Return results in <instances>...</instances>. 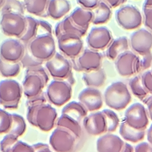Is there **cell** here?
<instances>
[{
	"mask_svg": "<svg viewBox=\"0 0 152 152\" xmlns=\"http://www.w3.org/2000/svg\"><path fill=\"white\" fill-rule=\"evenodd\" d=\"M27 119L33 126L48 132L53 128L58 119L56 109L48 103L46 93L41 94L26 102Z\"/></svg>",
	"mask_w": 152,
	"mask_h": 152,
	"instance_id": "6da1fadb",
	"label": "cell"
},
{
	"mask_svg": "<svg viewBox=\"0 0 152 152\" xmlns=\"http://www.w3.org/2000/svg\"><path fill=\"white\" fill-rule=\"evenodd\" d=\"M49 81V74L42 65L26 69L22 83L24 96L27 99L37 96L43 92Z\"/></svg>",
	"mask_w": 152,
	"mask_h": 152,
	"instance_id": "7a4b0ae2",
	"label": "cell"
},
{
	"mask_svg": "<svg viewBox=\"0 0 152 152\" xmlns=\"http://www.w3.org/2000/svg\"><path fill=\"white\" fill-rule=\"evenodd\" d=\"M48 74L54 79L68 81L72 86L75 83L72 74V65L69 61L64 55L56 52L45 64Z\"/></svg>",
	"mask_w": 152,
	"mask_h": 152,
	"instance_id": "3957f363",
	"label": "cell"
},
{
	"mask_svg": "<svg viewBox=\"0 0 152 152\" xmlns=\"http://www.w3.org/2000/svg\"><path fill=\"white\" fill-rule=\"evenodd\" d=\"M104 102L107 106L116 110L125 109L131 100V96L127 86L122 81L111 84L104 93Z\"/></svg>",
	"mask_w": 152,
	"mask_h": 152,
	"instance_id": "277c9868",
	"label": "cell"
},
{
	"mask_svg": "<svg viewBox=\"0 0 152 152\" xmlns=\"http://www.w3.org/2000/svg\"><path fill=\"white\" fill-rule=\"evenodd\" d=\"M25 46L36 58L42 62H46L56 53L55 42L52 34L37 36Z\"/></svg>",
	"mask_w": 152,
	"mask_h": 152,
	"instance_id": "5b68a950",
	"label": "cell"
},
{
	"mask_svg": "<svg viewBox=\"0 0 152 152\" xmlns=\"http://www.w3.org/2000/svg\"><path fill=\"white\" fill-rule=\"evenodd\" d=\"M22 87L17 81L5 79L0 81V104L7 109L18 107L22 96Z\"/></svg>",
	"mask_w": 152,
	"mask_h": 152,
	"instance_id": "8992f818",
	"label": "cell"
},
{
	"mask_svg": "<svg viewBox=\"0 0 152 152\" xmlns=\"http://www.w3.org/2000/svg\"><path fill=\"white\" fill-rule=\"evenodd\" d=\"M45 93L48 102L60 107L71 99L72 85L66 80H54L48 85Z\"/></svg>",
	"mask_w": 152,
	"mask_h": 152,
	"instance_id": "52a82bcc",
	"label": "cell"
},
{
	"mask_svg": "<svg viewBox=\"0 0 152 152\" xmlns=\"http://www.w3.org/2000/svg\"><path fill=\"white\" fill-rule=\"evenodd\" d=\"M27 26V21L24 15L16 13L2 14L0 27L2 33L10 37L20 39L24 34Z\"/></svg>",
	"mask_w": 152,
	"mask_h": 152,
	"instance_id": "ba28073f",
	"label": "cell"
},
{
	"mask_svg": "<svg viewBox=\"0 0 152 152\" xmlns=\"http://www.w3.org/2000/svg\"><path fill=\"white\" fill-rule=\"evenodd\" d=\"M102 53L91 49H85L76 58L71 59L72 68L77 71L89 72L101 68Z\"/></svg>",
	"mask_w": 152,
	"mask_h": 152,
	"instance_id": "9c48e42d",
	"label": "cell"
},
{
	"mask_svg": "<svg viewBox=\"0 0 152 152\" xmlns=\"http://www.w3.org/2000/svg\"><path fill=\"white\" fill-rule=\"evenodd\" d=\"M78 140L66 129L57 126L49 138V144L55 152H73Z\"/></svg>",
	"mask_w": 152,
	"mask_h": 152,
	"instance_id": "30bf717a",
	"label": "cell"
},
{
	"mask_svg": "<svg viewBox=\"0 0 152 152\" xmlns=\"http://www.w3.org/2000/svg\"><path fill=\"white\" fill-rule=\"evenodd\" d=\"M118 24L124 29L134 30L142 24V17L139 10L132 5H127L118 10L115 14Z\"/></svg>",
	"mask_w": 152,
	"mask_h": 152,
	"instance_id": "8fae6325",
	"label": "cell"
},
{
	"mask_svg": "<svg viewBox=\"0 0 152 152\" xmlns=\"http://www.w3.org/2000/svg\"><path fill=\"white\" fill-rule=\"evenodd\" d=\"M59 49L66 57L73 59L83 51L82 37L74 33H64L57 37Z\"/></svg>",
	"mask_w": 152,
	"mask_h": 152,
	"instance_id": "7c38bea8",
	"label": "cell"
},
{
	"mask_svg": "<svg viewBox=\"0 0 152 152\" xmlns=\"http://www.w3.org/2000/svg\"><path fill=\"white\" fill-rule=\"evenodd\" d=\"M124 121L134 129L145 130L149 123L148 112L142 104L134 103L126 110Z\"/></svg>",
	"mask_w": 152,
	"mask_h": 152,
	"instance_id": "4fadbf2b",
	"label": "cell"
},
{
	"mask_svg": "<svg viewBox=\"0 0 152 152\" xmlns=\"http://www.w3.org/2000/svg\"><path fill=\"white\" fill-rule=\"evenodd\" d=\"M25 50L26 46L20 39L10 38L0 45V58L10 62H20Z\"/></svg>",
	"mask_w": 152,
	"mask_h": 152,
	"instance_id": "5bb4252c",
	"label": "cell"
},
{
	"mask_svg": "<svg viewBox=\"0 0 152 152\" xmlns=\"http://www.w3.org/2000/svg\"><path fill=\"white\" fill-rule=\"evenodd\" d=\"M115 66L119 74L123 77L131 76L141 71L139 56L128 50L117 58Z\"/></svg>",
	"mask_w": 152,
	"mask_h": 152,
	"instance_id": "9a60e30c",
	"label": "cell"
},
{
	"mask_svg": "<svg viewBox=\"0 0 152 152\" xmlns=\"http://www.w3.org/2000/svg\"><path fill=\"white\" fill-rule=\"evenodd\" d=\"M112 38V33L107 27H93L87 37V43L91 49L103 50L107 48Z\"/></svg>",
	"mask_w": 152,
	"mask_h": 152,
	"instance_id": "2e32d148",
	"label": "cell"
},
{
	"mask_svg": "<svg viewBox=\"0 0 152 152\" xmlns=\"http://www.w3.org/2000/svg\"><path fill=\"white\" fill-rule=\"evenodd\" d=\"M130 45L134 52L142 55L151 52L152 33L145 28H140L130 36Z\"/></svg>",
	"mask_w": 152,
	"mask_h": 152,
	"instance_id": "e0dca14e",
	"label": "cell"
},
{
	"mask_svg": "<svg viewBox=\"0 0 152 152\" xmlns=\"http://www.w3.org/2000/svg\"><path fill=\"white\" fill-rule=\"evenodd\" d=\"M82 123L85 131L89 135L96 136L107 132L106 121L102 111L87 115Z\"/></svg>",
	"mask_w": 152,
	"mask_h": 152,
	"instance_id": "ac0fdd59",
	"label": "cell"
},
{
	"mask_svg": "<svg viewBox=\"0 0 152 152\" xmlns=\"http://www.w3.org/2000/svg\"><path fill=\"white\" fill-rule=\"evenodd\" d=\"M78 100L89 112L98 110L103 105L100 91L93 87H88L83 90L78 95Z\"/></svg>",
	"mask_w": 152,
	"mask_h": 152,
	"instance_id": "d6986e66",
	"label": "cell"
},
{
	"mask_svg": "<svg viewBox=\"0 0 152 152\" xmlns=\"http://www.w3.org/2000/svg\"><path fill=\"white\" fill-rule=\"evenodd\" d=\"M124 143L118 135L112 134H104L97 139V152H121Z\"/></svg>",
	"mask_w": 152,
	"mask_h": 152,
	"instance_id": "ffe728a7",
	"label": "cell"
},
{
	"mask_svg": "<svg viewBox=\"0 0 152 152\" xmlns=\"http://www.w3.org/2000/svg\"><path fill=\"white\" fill-rule=\"evenodd\" d=\"M18 137L7 134L0 142L1 152H34L32 145L18 140Z\"/></svg>",
	"mask_w": 152,
	"mask_h": 152,
	"instance_id": "44dd1931",
	"label": "cell"
},
{
	"mask_svg": "<svg viewBox=\"0 0 152 152\" xmlns=\"http://www.w3.org/2000/svg\"><path fill=\"white\" fill-rule=\"evenodd\" d=\"M71 4L68 0H49L46 14L53 20H59L71 10Z\"/></svg>",
	"mask_w": 152,
	"mask_h": 152,
	"instance_id": "7402d4cb",
	"label": "cell"
},
{
	"mask_svg": "<svg viewBox=\"0 0 152 152\" xmlns=\"http://www.w3.org/2000/svg\"><path fill=\"white\" fill-rule=\"evenodd\" d=\"M87 30L81 28L75 25L69 15L59 22L55 27V34L56 37L64 33H74L80 37H83L87 33Z\"/></svg>",
	"mask_w": 152,
	"mask_h": 152,
	"instance_id": "603a6c76",
	"label": "cell"
},
{
	"mask_svg": "<svg viewBox=\"0 0 152 152\" xmlns=\"http://www.w3.org/2000/svg\"><path fill=\"white\" fill-rule=\"evenodd\" d=\"M72 21L78 27L88 30L93 18V11L81 7H77L69 15Z\"/></svg>",
	"mask_w": 152,
	"mask_h": 152,
	"instance_id": "cb8c5ba5",
	"label": "cell"
},
{
	"mask_svg": "<svg viewBox=\"0 0 152 152\" xmlns=\"http://www.w3.org/2000/svg\"><path fill=\"white\" fill-rule=\"evenodd\" d=\"M128 38L125 36L119 37L110 42L107 48L106 56L110 60H115L120 55L128 50Z\"/></svg>",
	"mask_w": 152,
	"mask_h": 152,
	"instance_id": "d4e9b609",
	"label": "cell"
},
{
	"mask_svg": "<svg viewBox=\"0 0 152 152\" xmlns=\"http://www.w3.org/2000/svg\"><path fill=\"white\" fill-rule=\"evenodd\" d=\"M87 112L88 110L82 103L80 102L72 101L63 107L61 114L65 115L81 124L84 118L87 115Z\"/></svg>",
	"mask_w": 152,
	"mask_h": 152,
	"instance_id": "484cf974",
	"label": "cell"
},
{
	"mask_svg": "<svg viewBox=\"0 0 152 152\" xmlns=\"http://www.w3.org/2000/svg\"><path fill=\"white\" fill-rule=\"evenodd\" d=\"M56 124L57 126L66 129L78 140L81 137L83 134L81 124L75 119L65 115L61 114V116L57 119Z\"/></svg>",
	"mask_w": 152,
	"mask_h": 152,
	"instance_id": "4316f807",
	"label": "cell"
},
{
	"mask_svg": "<svg viewBox=\"0 0 152 152\" xmlns=\"http://www.w3.org/2000/svg\"><path fill=\"white\" fill-rule=\"evenodd\" d=\"M82 78L87 87L98 88L104 84L106 75L104 69L100 68L96 70L84 72L83 74Z\"/></svg>",
	"mask_w": 152,
	"mask_h": 152,
	"instance_id": "83f0119b",
	"label": "cell"
},
{
	"mask_svg": "<svg viewBox=\"0 0 152 152\" xmlns=\"http://www.w3.org/2000/svg\"><path fill=\"white\" fill-rule=\"evenodd\" d=\"M119 134L124 140L135 143L144 139L145 130L134 129L124 121L119 127Z\"/></svg>",
	"mask_w": 152,
	"mask_h": 152,
	"instance_id": "f1b7e54d",
	"label": "cell"
},
{
	"mask_svg": "<svg viewBox=\"0 0 152 152\" xmlns=\"http://www.w3.org/2000/svg\"><path fill=\"white\" fill-rule=\"evenodd\" d=\"M92 23L95 25L106 23L111 18V8L104 1H100L94 9Z\"/></svg>",
	"mask_w": 152,
	"mask_h": 152,
	"instance_id": "f546056e",
	"label": "cell"
},
{
	"mask_svg": "<svg viewBox=\"0 0 152 152\" xmlns=\"http://www.w3.org/2000/svg\"><path fill=\"white\" fill-rule=\"evenodd\" d=\"M49 0H24L25 10L28 13L46 17V10Z\"/></svg>",
	"mask_w": 152,
	"mask_h": 152,
	"instance_id": "4dcf8cb0",
	"label": "cell"
},
{
	"mask_svg": "<svg viewBox=\"0 0 152 152\" xmlns=\"http://www.w3.org/2000/svg\"><path fill=\"white\" fill-rule=\"evenodd\" d=\"M27 26L23 36L19 39L25 45L28 44L37 35L38 22L37 20L30 16H26Z\"/></svg>",
	"mask_w": 152,
	"mask_h": 152,
	"instance_id": "1f68e13d",
	"label": "cell"
},
{
	"mask_svg": "<svg viewBox=\"0 0 152 152\" xmlns=\"http://www.w3.org/2000/svg\"><path fill=\"white\" fill-rule=\"evenodd\" d=\"M20 62H10L0 58V74L5 78H13L18 75L21 70Z\"/></svg>",
	"mask_w": 152,
	"mask_h": 152,
	"instance_id": "d6a6232c",
	"label": "cell"
},
{
	"mask_svg": "<svg viewBox=\"0 0 152 152\" xmlns=\"http://www.w3.org/2000/svg\"><path fill=\"white\" fill-rule=\"evenodd\" d=\"M129 86L133 94L141 101L145 99L150 94L142 83L141 75H137L130 79Z\"/></svg>",
	"mask_w": 152,
	"mask_h": 152,
	"instance_id": "836d02e7",
	"label": "cell"
},
{
	"mask_svg": "<svg viewBox=\"0 0 152 152\" xmlns=\"http://www.w3.org/2000/svg\"><path fill=\"white\" fill-rule=\"evenodd\" d=\"M12 116V124L8 134H11L18 138L22 136L26 129V124L23 117L20 115L13 113Z\"/></svg>",
	"mask_w": 152,
	"mask_h": 152,
	"instance_id": "e575fe53",
	"label": "cell"
},
{
	"mask_svg": "<svg viewBox=\"0 0 152 152\" xmlns=\"http://www.w3.org/2000/svg\"><path fill=\"white\" fill-rule=\"evenodd\" d=\"M1 10L2 14L16 13L24 15L25 11L24 4L19 0H6Z\"/></svg>",
	"mask_w": 152,
	"mask_h": 152,
	"instance_id": "d590c367",
	"label": "cell"
},
{
	"mask_svg": "<svg viewBox=\"0 0 152 152\" xmlns=\"http://www.w3.org/2000/svg\"><path fill=\"white\" fill-rule=\"evenodd\" d=\"M105 117L107 125V132H112L115 131L119 123V119L117 114L112 110L104 109L102 111Z\"/></svg>",
	"mask_w": 152,
	"mask_h": 152,
	"instance_id": "8d00e7d4",
	"label": "cell"
},
{
	"mask_svg": "<svg viewBox=\"0 0 152 152\" xmlns=\"http://www.w3.org/2000/svg\"><path fill=\"white\" fill-rule=\"evenodd\" d=\"M21 65L23 68L26 69L32 68L37 67L42 65L43 62L36 58L28 50L26 46V50L24 54L20 61Z\"/></svg>",
	"mask_w": 152,
	"mask_h": 152,
	"instance_id": "74e56055",
	"label": "cell"
},
{
	"mask_svg": "<svg viewBox=\"0 0 152 152\" xmlns=\"http://www.w3.org/2000/svg\"><path fill=\"white\" fill-rule=\"evenodd\" d=\"M12 124L11 114L0 109V134L8 133Z\"/></svg>",
	"mask_w": 152,
	"mask_h": 152,
	"instance_id": "f35d334b",
	"label": "cell"
},
{
	"mask_svg": "<svg viewBox=\"0 0 152 152\" xmlns=\"http://www.w3.org/2000/svg\"><path fill=\"white\" fill-rule=\"evenodd\" d=\"M38 30L37 36L43 34H52V28L51 25L44 20H37Z\"/></svg>",
	"mask_w": 152,
	"mask_h": 152,
	"instance_id": "ab89813d",
	"label": "cell"
},
{
	"mask_svg": "<svg viewBox=\"0 0 152 152\" xmlns=\"http://www.w3.org/2000/svg\"><path fill=\"white\" fill-rule=\"evenodd\" d=\"M139 58L141 71L147 69L151 66L152 64V53L151 52L140 55Z\"/></svg>",
	"mask_w": 152,
	"mask_h": 152,
	"instance_id": "60d3db41",
	"label": "cell"
},
{
	"mask_svg": "<svg viewBox=\"0 0 152 152\" xmlns=\"http://www.w3.org/2000/svg\"><path fill=\"white\" fill-rule=\"evenodd\" d=\"M141 76L144 86L148 93L152 94V71L148 70L145 71Z\"/></svg>",
	"mask_w": 152,
	"mask_h": 152,
	"instance_id": "b9f144b4",
	"label": "cell"
},
{
	"mask_svg": "<svg viewBox=\"0 0 152 152\" xmlns=\"http://www.w3.org/2000/svg\"><path fill=\"white\" fill-rule=\"evenodd\" d=\"M144 25L152 31V8H143Z\"/></svg>",
	"mask_w": 152,
	"mask_h": 152,
	"instance_id": "7bdbcfd3",
	"label": "cell"
},
{
	"mask_svg": "<svg viewBox=\"0 0 152 152\" xmlns=\"http://www.w3.org/2000/svg\"><path fill=\"white\" fill-rule=\"evenodd\" d=\"M77 1L82 8L90 10H94L100 2L99 0H77Z\"/></svg>",
	"mask_w": 152,
	"mask_h": 152,
	"instance_id": "ee69618b",
	"label": "cell"
},
{
	"mask_svg": "<svg viewBox=\"0 0 152 152\" xmlns=\"http://www.w3.org/2000/svg\"><path fill=\"white\" fill-rule=\"evenodd\" d=\"M134 152H152V145L145 142L140 143L136 145Z\"/></svg>",
	"mask_w": 152,
	"mask_h": 152,
	"instance_id": "f6af8a7d",
	"label": "cell"
},
{
	"mask_svg": "<svg viewBox=\"0 0 152 152\" xmlns=\"http://www.w3.org/2000/svg\"><path fill=\"white\" fill-rule=\"evenodd\" d=\"M32 146L34 149V152H52L49 146L46 144L39 142L32 145Z\"/></svg>",
	"mask_w": 152,
	"mask_h": 152,
	"instance_id": "bcb514c9",
	"label": "cell"
},
{
	"mask_svg": "<svg viewBox=\"0 0 152 152\" xmlns=\"http://www.w3.org/2000/svg\"><path fill=\"white\" fill-rule=\"evenodd\" d=\"M142 102L147 104L148 109V115L151 120H152V94H150Z\"/></svg>",
	"mask_w": 152,
	"mask_h": 152,
	"instance_id": "7dc6e473",
	"label": "cell"
},
{
	"mask_svg": "<svg viewBox=\"0 0 152 152\" xmlns=\"http://www.w3.org/2000/svg\"><path fill=\"white\" fill-rule=\"evenodd\" d=\"M111 8H115L124 4L126 0H103Z\"/></svg>",
	"mask_w": 152,
	"mask_h": 152,
	"instance_id": "c3c4849f",
	"label": "cell"
},
{
	"mask_svg": "<svg viewBox=\"0 0 152 152\" xmlns=\"http://www.w3.org/2000/svg\"><path fill=\"white\" fill-rule=\"evenodd\" d=\"M121 152H134V150L131 144L125 142Z\"/></svg>",
	"mask_w": 152,
	"mask_h": 152,
	"instance_id": "681fc988",
	"label": "cell"
},
{
	"mask_svg": "<svg viewBox=\"0 0 152 152\" xmlns=\"http://www.w3.org/2000/svg\"><path fill=\"white\" fill-rule=\"evenodd\" d=\"M147 140L148 142L152 145V124L147 131Z\"/></svg>",
	"mask_w": 152,
	"mask_h": 152,
	"instance_id": "f907efd6",
	"label": "cell"
},
{
	"mask_svg": "<svg viewBox=\"0 0 152 152\" xmlns=\"http://www.w3.org/2000/svg\"><path fill=\"white\" fill-rule=\"evenodd\" d=\"M143 8H152V0H145Z\"/></svg>",
	"mask_w": 152,
	"mask_h": 152,
	"instance_id": "816d5d0a",
	"label": "cell"
},
{
	"mask_svg": "<svg viewBox=\"0 0 152 152\" xmlns=\"http://www.w3.org/2000/svg\"><path fill=\"white\" fill-rule=\"evenodd\" d=\"M5 1L6 0H0V9H1V8L2 7V6L4 4Z\"/></svg>",
	"mask_w": 152,
	"mask_h": 152,
	"instance_id": "f5cc1de1",
	"label": "cell"
},
{
	"mask_svg": "<svg viewBox=\"0 0 152 152\" xmlns=\"http://www.w3.org/2000/svg\"><path fill=\"white\" fill-rule=\"evenodd\" d=\"M151 71H152V70H151Z\"/></svg>",
	"mask_w": 152,
	"mask_h": 152,
	"instance_id": "db71d44e",
	"label": "cell"
}]
</instances>
